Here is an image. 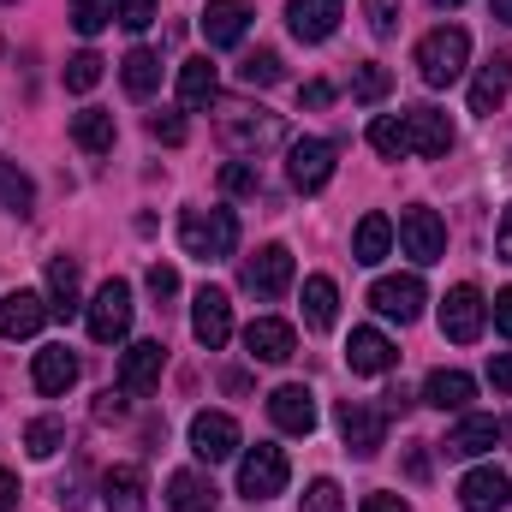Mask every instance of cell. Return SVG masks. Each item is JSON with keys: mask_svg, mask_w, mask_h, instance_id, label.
Instances as JSON below:
<instances>
[{"mask_svg": "<svg viewBox=\"0 0 512 512\" xmlns=\"http://www.w3.org/2000/svg\"><path fill=\"white\" fill-rule=\"evenodd\" d=\"M387 90H393V78H387V66H376V60H364L352 72V102H382Z\"/></svg>", "mask_w": 512, "mask_h": 512, "instance_id": "obj_40", "label": "cell"}, {"mask_svg": "<svg viewBox=\"0 0 512 512\" xmlns=\"http://www.w3.org/2000/svg\"><path fill=\"white\" fill-rule=\"evenodd\" d=\"M102 501H108V512H143L149 501H143V471L137 465H114L108 477H102Z\"/></svg>", "mask_w": 512, "mask_h": 512, "instance_id": "obj_31", "label": "cell"}, {"mask_svg": "<svg viewBox=\"0 0 512 512\" xmlns=\"http://www.w3.org/2000/svg\"><path fill=\"white\" fill-rule=\"evenodd\" d=\"M167 507L173 512H215L221 495H215V483H209L203 471H173V477H167Z\"/></svg>", "mask_w": 512, "mask_h": 512, "instance_id": "obj_26", "label": "cell"}, {"mask_svg": "<svg viewBox=\"0 0 512 512\" xmlns=\"http://www.w3.org/2000/svg\"><path fill=\"white\" fill-rule=\"evenodd\" d=\"M245 30H251V6H245V0H209V6H203V36H209V48H239Z\"/></svg>", "mask_w": 512, "mask_h": 512, "instance_id": "obj_22", "label": "cell"}, {"mask_svg": "<svg viewBox=\"0 0 512 512\" xmlns=\"http://www.w3.org/2000/svg\"><path fill=\"white\" fill-rule=\"evenodd\" d=\"M268 417H274V429H286V435H310L316 429V393L304 382H286L268 393Z\"/></svg>", "mask_w": 512, "mask_h": 512, "instance_id": "obj_16", "label": "cell"}, {"mask_svg": "<svg viewBox=\"0 0 512 512\" xmlns=\"http://www.w3.org/2000/svg\"><path fill=\"white\" fill-rule=\"evenodd\" d=\"M507 90H512V54H495L483 72H477V84H471V114H495L501 102H507Z\"/></svg>", "mask_w": 512, "mask_h": 512, "instance_id": "obj_25", "label": "cell"}, {"mask_svg": "<svg viewBox=\"0 0 512 512\" xmlns=\"http://www.w3.org/2000/svg\"><path fill=\"white\" fill-rule=\"evenodd\" d=\"M179 102L185 108H209L215 102V66H209V54H191L179 66Z\"/></svg>", "mask_w": 512, "mask_h": 512, "instance_id": "obj_32", "label": "cell"}, {"mask_svg": "<svg viewBox=\"0 0 512 512\" xmlns=\"http://www.w3.org/2000/svg\"><path fill=\"white\" fill-rule=\"evenodd\" d=\"M399 245H405V256L411 262H441L447 256V227H441V215L435 209H405L399 215Z\"/></svg>", "mask_w": 512, "mask_h": 512, "instance_id": "obj_10", "label": "cell"}, {"mask_svg": "<svg viewBox=\"0 0 512 512\" xmlns=\"http://www.w3.org/2000/svg\"><path fill=\"white\" fill-rule=\"evenodd\" d=\"M489 447H501V423H495V417H483V411L459 417V423H453V435H447V459H483Z\"/></svg>", "mask_w": 512, "mask_h": 512, "instance_id": "obj_23", "label": "cell"}, {"mask_svg": "<svg viewBox=\"0 0 512 512\" xmlns=\"http://www.w3.org/2000/svg\"><path fill=\"white\" fill-rule=\"evenodd\" d=\"M340 435H346V453H358V459H376L387 447V411L376 405H364V399H340Z\"/></svg>", "mask_w": 512, "mask_h": 512, "instance_id": "obj_7", "label": "cell"}, {"mask_svg": "<svg viewBox=\"0 0 512 512\" xmlns=\"http://www.w3.org/2000/svg\"><path fill=\"white\" fill-rule=\"evenodd\" d=\"M191 453H197L203 465L233 459V453H239V423H233L227 411H197V417H191Z\"/></svg>", "mask_w": 512, "mask_h": 512, "instance_id": "obj_11", "label": "cell"}, {"mask_svg": "<svg viewBox=\"0 0 512 512\" xmlns=\"http://www.w3.org/2000/svg\"><path fill=\"white\" fill-rule=\"evenodd\" d=\"M191 334H197V346H209V352H221V346L233 340V298H227L221 286H203V292L191 298Z\"/></svg>", "mask_w": 512, "mask_h": 512, "instance_id": "obj_9", "label": "cell"}, {"mask_svg": "<svg viewBox=\"0 0 512 512\" xmlns=\"http://www.w3.org/2000/svg\"><path fill=\"white\" fill-rule=\"evenodd\" d=\"M286 30L298 42H328L340 30V0H286Z\"/></svg>", "mask_w": 512, "mask_h": 512, "instance_id": "obj_19", "label": "cell"}, {"mask_svg": "<svg viewBox=\"0 0 512 512\" xmlns=\"http://www.w3.org/2000/svg\"><path fill=\"white\" fill-rule=\"evenodd\" d=\"M358 512H411V507H405L399 495H364V507Z\"/></svg>", "mask_w": 512, "mask_h": 512, "instance_id": "obj_52", "label": "cell"}, {"mask_svg": "<svg viewBox=\"0 0 512 512\" xmlns=\"http://www.w3.org/2000/svg\"><path fill=\"white\" fill-rule=\"evenodd\" d=\"M30 382H36V393L60 399L66 387L78 382V358H72V346H42L36 364H30Z\"/></svg>", "mask_w": 512, "mask_h": 512, "instance_id": "obj_24", "label": "cell"}, {"mask_svg": "<svg viewBox=\"0 0 512 512\" xmlns=\"http://www.w3.org/2000/svg\"><path fill=\"white\" fill-rule=\"evenodd\" d=\"M114 24V0H72V30L78 36H96Z\"/></svg>", "mask_w": 512, "mask_h": 512, "instance_id": "obj_41", "label": "cell"}, {"mask_svg": "<svg viewBox=\"0 0 512 512\" xmlns=\"http://www.w3.org/2000/svg\"><path fill=\"white\" fill-rule=\"evenodd\" d=\"M334 316H340V286H334L328 274H310V280H304V322H310L316 334H328Z\"/></svg>", "mask_w": 512, "mask_h": 512, "instance_id": "obj_30", "label": "cell"}, {"mask_svg": "<svg viewBox=\"0 0 512 512\" xmlns=\"http://www.w3.org/2000/svg\"><path fill=\"white\" fill-rule=\"evenodd\" d=\"M161 364H167V346H161V340H137V346H126V358H120V393H131V399L155 393Z\"/></svg>", "mask_w": 512, "mask_h": 512, "instance_id": "obj_15", "label": "cell"}, {"mask_svg": "<svg viewBox=\"0 0 512 512\" xmlns=\"http://www.w3.org/2000/svg\"><path fill=\"white\" fill-rule=\"evenodd\" d=\"M489 382H495V393H512V352L489 358Z\"/></svg>", "mask_w": 512, "mask_h": 512, "instance_id": "obj_48", "label": "cell"}, {"mask_svg": "<svg viewBox=\"0 0 512 512\" xmlns=\"http://www.w3.org/2000/svg\"><path fill=\"white\" fill-rule=\"evenodd\" d=\"M465 60H471V36H465L459 24H441V30H429V36L417 42V72H423V84H429V90L459 84Z\"/></svg>", "mask_w": 512, "mask_h": 512, "instance_id": "obj_2", "label": "cell"}, {"mask_svg": "<svg viewBox=\"0 0 512 512\" xmlns=\"http://www.w3.org/2000/svg\"><path fill=\"white\" fill-rule=\"evenodd\" d=\"M179 245L197 262H227L239 245V215L233 209H185L179 215Z\"/></svg>", "mask_w": 512, "mask_h": 512, "instance_id": "obj_1", "label": "cell"}, {"mask_svg": "<svg viewBox=\"0 0 512 512\" xmlns=\"http://www.w3.org/2000/svg\"><path fill=\"white\" fill-rule=\"evenodd\" d=\"M149 137H155V143H185V120H179V114H155V120H149Z\"/></svg>", "mask_w": 512, "mask_h": 512, "instance_id": "obj_46", "label": "cell"}, {"mask_svg": "<svg viewBox=\"0 0 512 512\" xmlns=\"http://www.w3.org/2000/svg\"><path fill=\"white\" fill-rule=\"evenodd\" d=\"M221 137H227L239 155H262L268 143H280V114H268V108H245V102H227V108H221Z\"/></svg>", "mask_w": 512, "mask_h": 512, "instance_id": "obj_4", "label": "cell"}, {"mask_svg": "<svg viewBox=\"0 0 512 512\" xmlns=\"http://www.w3.org/2000/svg\"><path fill=\"white\" fill-rule=\"evenodd\" d=\"M471 399H477V382L465 370H435L423 382V405H435V411H465Z\"/></svg>", "mask_w": 512, "mask_h": 512, "instance_id": "obj_27", "label": "cell"}, {"mask_svg": "<svg viewBox=\"0 0 512 512\" xmlns=\"http://www.w3.org/2000/svg\"><path fill=\"white\" fill-rule=\"evenodd\" d=\"M483 322H489V304H483V292H477L471 280L441 298V334H447L453 346H471V340L483 334Z\"/></svg>", "mask_w": 512, "mask_h": 512, "instance_id": "obj_8", "label": "cell"}, {"mask_svg": "<svg viewBox=\"0 0 512 512\" xmlns=\"http://www.w3.org/2000/svg\"><path fill=\"white\" fill-rule=\"evenodd\" d=\"M114 18L126 30H149L155 24V0H114Z\"/></svg>", "mask_w": 512, "mask_h": 512, "instance_id": "obj_44", "label": "cell"}, {"mask_svg": "<svg viewBox=\"0 0 512 512\" xmlns=\"http://www.w3.org/2000/svg\"><path fill=\"white\" fill-rule=\"evenodd\" d=\"M48 310L60 316V322H72L84 304H78V262L72 256H54L48 262Z\"/></svg>", "mask_w": 512, "mask_h": 512, "instance_id": "obj_28", "label": "cell"}, {"mask_svg": "<svg viewBox=\"0 0 512 512\" xmlns=\"http://www.w3.org/2000/svg\"><path fill=\"white\" fill-rule=\"evenodd\" d=\"M298 102H304V108H328V102H334V84H322V78H310V84L298 90Z\"/></svg>", "mask_w": 512, "mask_h": 512, "instance_id": "obj_49", "label": "cell"}, {"mask_svg": "<svg viewBox=\"0 0 512 512\" xmlns=\"http://www.w3.org/2000/svg\"><path fill=\"white\" fill-rule=\"evenodd\" d=\"M72 143L90 149V155H108V149H114V114H108V108H84V114H72Z\"/></svg>", "mask_w": 512, "mask_h": 512, "instance_id": "obj_34", "label": "cell"}, {"mask_svg": "<svg viewBox=\"0 0 512 512\" xmlns=\"http://www.w3.org/2000/svg\"><path fill=\"white\" fill-rule=\"evenodd\" d=\"M96 84H102V54H90V48L72 54V60H66V90H72V96H90Z\"/></svg>", "mask_w": 512, "mask_h": 512, "instance_id": "obj_39", "label": "cell"}, {"mask_svg": "<svg viewBox=\"0 0 512 512\" xmlns=\"http://www.w3.org/2000/svg\"><path fill=\"white\" fill-rule=\"evenodd\" d=\"M54 310H48V298L42 292H6L0 298V340H30V334H42V322H48Z\"/></svg>", "mask_w": 512, "mask_h": 512, "instance_id": "obj_14", "label": "cell"}, {"mask_svg": "<svg viewBox=\"0 0 512 512\" xmlns=\"http://www.w3.org/2000/svg\"><path fill=\"white\" fill-rule=\"evenodd\" d=\"M286 179H292V191L316 197V191L334 179V143H328V137H298V143L286 149Z\"/></svg>", "mask_w": 512, "mask_h": 512, "instance_id": "obj_6", "label": "cell"}, {"mask_svg": "<svg viewBox=\"0 0 512 512\" xmlns=\"http://www.w3.org/2000/svg\"><path fill=\"white\" fill-rule=\"evenodd\" d=\"M298 512H346V495H340V483H334V477H316V483L304 489Z\"/></svg>", "mask_w": 512, "mask_h": 512, "instance_id": "obj_42", "label": "cell"}, {"mask_svg": "<svg viewBox=\"0 0 512 512\" xmlns=\"http://www.w3.org/2000/svg\"><path fill=\"white\" fill-rule=\"evenodd\" d=\"M0 209L6 215H30L36 209V185L18 173V161H0Z\"/></svg>", "mask_w": 512, "mask_h": 512, "instance_id": "obj_36", "label": "cell"}, {"mask_svg": "<svg viewBox=\"0 0 512 512\" xmlns=\"http://www.w3.org/2000/svg\"><path fill=\"white\" fill-rule=\"evenodd\" d=\"M120 411H126V399H120V393H114V387H108V393H102V399H96V417H102V423H114V417H120Z\"/></svg>", "mask_w": 512, "mask_h": 512, "instance_id": "obj_53", "label": "cell"}, {"mask_svg": "<svg viewBox=\"0 0 512 512\" xmlns=\"http://www.w3.org/2000/svg\"><path fill=\"white\" fill-rule=\"evenodd\" d=\"M120 78H126V96H155V84H161V54L155 48H131L126 60H120Z\"/></svg>", "mask_w": 512, "mask_h": 512, "instance_id": "obj_33", "label": "cell"}, {"mask_svg": "<svg viewBox=\"0 0 512 512\" xmlns=\"http://www.w3.org/2000/svg\"><path fill=\"white\" fill-rule=\"evenodd\" d=\"M405 137H411V155L441 161V155L453 149V120H447L441 108H411V114H405Z\"/></svg>", "mask_w": 512, "mask_h": 512, "instance_id": "obj_17", "label": "cell"}, {"mask_svg": "<svg viewBox=\"0 0 512 512\" xmlns=\"http://www.w3.org/2000/svg\"><path fill=\"white\" fill-rule=\"evenodd\" d=\"M370 149H376V155H387V161L411 155V137H405V120H393V114H382V120H370Z\"/></svg>", "mask_w": 512, "mask_h": 512, "instance_id": "obj_38", "label": "cell"}, {"mask_svg": "<svg viewBox=\"0 0 512 512\" xmlns=\"http://www.w3.org/2000/svg\"><path fill=\"white\" fill-rule=\"evenodd\" d=\"M495 328L512 340V286H507V292H495Z\"/></svg>", "mask_w": 512, "mask_h": 512, "instance_id": "obj_50", "label": "cell"}, {"mask_svg": "<svg viewBox=\"0 0 512 512\" xmlns=\"http://www.w3.org/2000/svg\"><path fill=\"white\" fill-rule=\"evenodd\" d=\"M0 512H18V477L0 465Z\"/></svg>", "mask_w": 512, "mask_h": 512, "instance_id": "obj_51", "label": "cell"}, {"mask_svg": "<svg viewBox=\"0 0 512 512\" xmlns=\"http://www.w3.org/2000/svg\"><path fill=\"white\" fill-rule=\"evenodd\" d=\"M221 191H233V197H256V191H262V173H256L251 161H227V167H221Z\"/></svg>", "mask_w": 512, "mask_h": 512, "instance_id": "obj_43", "label": "cell"}, {"mask_svg": "<svg viewBox=\"0 0 512 512\" xmlns=\"http://www.w3.org/2000/svg\"><path fill=\"white\" fill-rule=\"evenodd\" d=\"M286 477H292V465H286V453L268 447V441H256L251 453L239 459V495H245V501H274V495L286 489Z\"/></svg>", "mask_w": 512, "mask_h": 512, "instance_id": "obj_5", "label": "cell"}, {"mask_svg": "<svg viewBox=\"0 0 512 512\" xmlns=\"http://www.w3.org/2000/svg\"><path fill=\"white\" fill-rule=\"evenodd\" d=\"M364 12H370V30L376 36H393L399 30V0H364Z\"/></svg>", "mask_w": 512, "mask_h": 512, "instance_id": "obj_45", "label": "cell"}, {"mask_svg": "<svg viewBox=\"0 0 512 512\" xmlns=\"http://www.w3.org/2000/svg\"><path fill=\"white\" fill-rule=\"evenodd\" d=\"M495 245H501V256L512 262V203H507V215H501V227H495Z\"/></svg>", "mask_w": 512, "mask_h": 512, "instance_id": "obj_54", "label": "cell"}, {"mask_svg": "<svg viewBox=\"0 0 512 512\" xmlns=\"http://www.w3.org/2000/svg\"><path fill=\"white\" fill-rule=\"evenodd\" d=\"M149 292H155V298H173V292H179V274H173L167 262H155V268H149Z\"/></svg>", "mask_w": 512, "mask_h": 512, "instance_id": "obj_47", "label": "cell"}, {"mask_svg": "<svg viewBox=\"0 0 512 512\" xmlns=\"http://www.w3.org/2000/svg\"><path fill=\"white\" fill-rule=\"evenodd\" d=\"M245 352H251L256 364H286V358L298 352V334H292V322H280V316H256L251 328H245Z\"/></svg>", "mask_w": 512, "mask_h": 512, "instance_id": "obj_18", "label": "cell"}, {"mask_svg": "<svg viewBox=\"0 0 512 512\" xmlns=\"http://www.w3.org/2000/svg\"><path fill=\"white\" fill-rule=\"evenodd\" d=\"M507 501H512L507 471H495V465L465 471V483H459V507H465V512H501Z\"/></svg>", "mask_w": 512, "mask_h": 512, "instance_id": "obj_21", "label": "cell"}, {"mask_svg": "<svg viewBox=\"0 0 512 512\" xmlns=\"http://www.w3.org/2000/svg\"><path fill=\"white\" fill-rule=\"evenodd\" d=\"M382 399H387V411H405V405H411V393H405V387H387Z\"/></svg>", "mask_w": 512, "mask_h": 512, "instance_id": "obj_55", "label": "cell"}, {"mask_svg": "<svg viewBox=\"0 0 512 512\" xmlns=\"http://www.w3.org/2000/svg\"><path fill=\"white\" fill-rule=\"evenodd\" d=\"M429 6H441V12H447V6H465V0H429Z\"/></svg>", "mask_w": 512, "mask_h": 512, "instance_id": "obj_57", "label": "cell"}, {"mask_svg": "<svg viewBox=\"0 0 512 512\" xmlns=\"http://www.w3.org/2000/svg\"><path fill=\"white\" fill-rule=\"evenodd\" d=\"M346 364H352V376H387V370L399 364V346L387 340L382 328H352Z\"/></svg>", "mask_w": 512, "mask_h": 512, "instance_id": "obj_20", "label": "cell"}, {"mask_svg": "<svg viewBox=\"0 0 512 512\" xmlns=\"http://www.w3.org/2000/svg\"><path fill=\"white\" fill-rule=\"evenodd\" d=\"M84 322H90V340H96V346L126 340L131 334V286L126 280H102L96 298H90V310H84Z\"/></svg>", "mask_w": 512, "mask_h": 512, "instance_id": "obj_3", "label": "cell"}, {"mask_svg": "<svg viewBox=\"0 0 512 512\" xmlns=\"http://www.w3.org/2000/svg\"><path fill=\"white\" fill-rule=\"evenodd\" d=\"M245 292H256V298H280L286 286H292V251L286 245H262V251L245 262Z\"/></svg>", "mask_w": 512, "mask_h": 512, "instance_id": "obj_13", "label": "cell"}, {"mask_svg": "<svg viewBox=\"0 0 512 512\" xmlns=\"http://www.w3.org/2000/svg\"><path fill=\"white\" fill-rule=\"evenodd\" d=\"M24 447H30V459H54V453L66 447V423H60V417H36V423L24 429Z\"/></svg>", "mask_w": 512, "mask_h": 512, "instance_id": "obj_37", "label": "cell"}, {"mask_svg": "<svg viewBox=\"0 0 512 512\" xmlns=\"http://www.w3.org/2000/svg\"><path fill=\"white\" fill-rule=\"evenodd\" d=\"M423 298H429V292H423L417 274H387V280L370 286V304L382 310L387 322H417V316H423Z\"/></svg>", "mask_w": 512, "mask_h": 512, "instance_id": "obj_12", "label": "cell"}, {"mask_svg": "<svg viewBox=\"0 0 512 512\" xmlns=\"http://www.w3.org/2000/svg\"><path fill=\"white\" fill-rule=\"evenodd\" d=\"M489 12H495L501 24H512V0H489Z\"/></svg>", "mask_w": 512, "mask_h": 512, "instance_id": "obj_56", "label": "cell"}, {"mask_svg": "<svg viewBox=\"0 0 512 512\" xmlns=\"http://www.w3.org/2000/svg\"><path fill=\"white\" fill-rule=\"evenodd\" d=\"M387 251H393V221H387L382 209H370V215L358 221V233H352V262L376 268V262H382Z\"/></svg>", "mask_w": 512, "mask_h": 512, "instance_id": "obj_29", "label": "cell"}, {"mask_svg": "<svg viewBox=\"0 0 512 512\" xmlns=\"http://www.w3.org/2000/svg\"><path fill=\"white\" fill-rule=\"evenodd\" d=\"M280 78H286V66H280L274 48H256V54L239 60V84H245V90H274Z\"/></svg>", "mask_w": 512, "mask_h": 512, "instance_id": "obj_35", "label": "cell"}]
</instances>
